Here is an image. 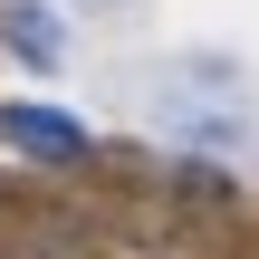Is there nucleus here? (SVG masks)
I'll use <instances>...</instances> for the list:
<instances>
[{
    "mask_svg": "<svg viewBox=\"0 0 259 259\" xmlns=\"http://www.w3.org/2000/svg\"><path fill=\"white\" fill-rule=\"evenodd\" d=\"M154 115H163L183 144H240V125H250V115H240V87H231V67H202V58L154 77Z\"/></svg>",
    "mask_w": 259,
    "mask_h": 259,
    "instance_id": "1",
    "label": "nucleus"
},
{
    "mask_svg": "<svg viewBox=\"0 0 259 259\" xmlns=\"http://www.w3.org/2000/svg\"><path fill=\"white\" fill-rule=\"evenodd\" d=\"M0 144H10V154H38V163H77V154H87V125H77L67 106H29V96H19V106H0Z\"/></svg>",
    "mask_w": 259,
    "mask_h": 259,
    "instance_id": "2",
    "label": "nucleus"
},
{
    "mask_svg": "<svg viewBox=\"0 0 259 259\" xmlns=\"http://www.w3.org/2000/svg\"><path fill=\"white\" fill-rule=\"evenodd\" d=\"M0 48H10L19 67L58 77V58H67V29H58V10H48V0H0Z\"/></svg>",
    "mask_w": 259,
    "mask_h": 259,
    "instance_id": "3",
    "label": "nucleus"
},
{
    "mask_svg": "<svg viewBox=\"0 0 259 259\" xmlns=\"http://www.w3.org/2000/svg\"><path fill=\"white\" fill-rule=\"evenodd\" d=\"M87 10H125V0H87Z\"/></svg>",
    "mask_w": 259,
    "mask_h": 259,
    "instance_id": "4",
    "label": "nucleus"
}]
</instances>
